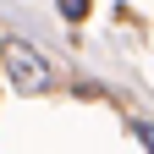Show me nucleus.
<instances>
[{"instance_id":"nucleus-3","label":"nucleus","mask_w":154,"mask_h":154,"mask_svg":"<svg viewBox=\"0 0 154 154\" xmlns=\"http://www.w3.org/2000/svg\"><path fill=\"white\" fill-rule=\"evenodd\" d=\"M132 138H138V143L154 154V121H132Z\"/></svg>"},{"instance_id":"nucleus-2","label":"nucleus","mask_w":154,"mask_h":154,"mask_svg":"<svg viewBox=\"0 0 154 154\" xmlns=\"http://www.w3.org/2000/svg\"><path fill=\"white\" fill-rule=\"evenodd\" d=\"M55 6H61L66 22H83V17H88V0H55Z\"/></svg>"},{"instance_id":"nucleus-1","label":"nucleus","mask_w":154,"mask_h":154,"mask_svg":"<svg viewBox=\"0 0 154 154\" xmlns=\"http://www.w3.org/2000/svg\"><path fill=\"white\" fill-rule=\"evenodd\" d=\"M6 77H11L17 94H44V88L55 83L50 61H44L33 44H22V38H11V44H6Z\"/></svg>"}]
</instances>
